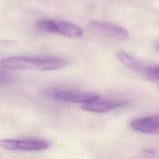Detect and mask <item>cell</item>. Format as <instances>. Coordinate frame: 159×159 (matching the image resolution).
<instances>
[{"label": "cell", "mask_w": 159, "mask_h": 159, "mask_svg": "<svg viewBox=\"0 0 159 159\" xmlns=\"http://www.w3.org/2000/svg\"><path fill=\"white\" fill-rule=\"evenodd\" d=\"M53 33L68 37H79L83 35V29L77 24L66 20H53Z\"/></svg>", "instance_id": "cell-8"}, {"label": "cell", "mask_w": 159, "mask_h": 159, "mask_svg": "<svg viewBox=\"0 0 159 159\" xmlns=\"http://www.w3.org/2000/svg\"><path fill=\"white\" fill-rule=\"evenodd\" d=\"M53 98L70 102L83 104L96 99L100 96L98 94L74 91L65 89H55L49 93Z\"/></svg>", "instance_id": "cell-5"}, {"label": "cell", "mask_w": 159, "mask_h": 159, "mask_svg": "<svg viewBox=\"0 0 159 159\" xmlns=\"http://www.w3.org/2000/svg\"><path fill=\"white\" fill-rule=\"evenodd\" d=\"M127 102L102 99L101 97L81 104V107L87 111L96 113H104L125 105Z\"/></svg>", "instance_id": "cell-6"}, {"label": "cell", "mask_w": 159, "mask_h": 159, "mask_svg": "<svg viewBox=\"0 0 159 159\" xmlns=\"http://www.w3.org/2000/svg\"><path fill=\"white\" fill-rule=\"evenodd\" d=\"M14 80V77L11 75V74L0 68V86L11 84Z\"/></svg>", "instance_id": "cell-9"}, {"label": "cell", "mask_w": 159, "mask_h": 159, "mask_svg": "<svg viewBox=\"0 0 159 159\" xmlns=\"http://www.w3.org/2000/svg\"><path fill=\"white\" fill-rule=\"evenodd\" d=\"M50 143L35 139H6L0 140V147L11 151L37 152L47 149Z\"/></svg>", "instance_id": "cell-3"}, {"label": "cell", "mask_w": 159, "mask_h": 159, "mask_svg": "<svg viewBox=\"0 0 159 159\" xmlns=\"http://www.w3.org/2000/svg\"><path fill=\"white\" fill-rule=\"evenodd\" d=\"M87 28L95 34L117 39H126L129 35L128 31L122 26L105 20L91 21Z\"/></svg>", "instance_id": "cell-4"}, {"label": "cell", "mask_w": 159, "mask_h": 159, "mask_svg": "<svg viewBox=\"0 0 159 159\" xmlns=\"http://www.w3.org/2000/svg\"><path fill=\"white\" fill-rule=\"evenodd\" d=\"M116 58L129 69L140 74L150 81H154L158 78V66L145 65L143 62L132 57L123 50L116 53Z\"/></svg>", "instance_id": "cell-2"}, {"label": "cell", "mask_w": 159, "mask_h": 159, "mask_svg": "<svg viewBox=\"0 0 159 159\" xmlns=\"http://www.w3.org/2000/svg\"><path fill=\"white\" fill-rule=\"evenodd\" d=\"M130 127L137 132L147 134H158V116L152 115L133 119L130 122Z\"/></svg>", "instance_id": "cell-7"}, {"label": "cell", "mask_w": 159, "mask_h": 159, "mask_svg": "<svg viewBox=\"0 0 159 159\" xmlns=\"http://www.w3.org/2000/svg\"><path fill=\"white\" fill-rule=\"evenodd\" d=\"M1 63L2 66L6 69L44 71L61 68L65 66L66 61L63 59L56 57L32 58L14 56L3 59Z\"/></svg>", "instance_id": "cell-1"}]
</instances>
